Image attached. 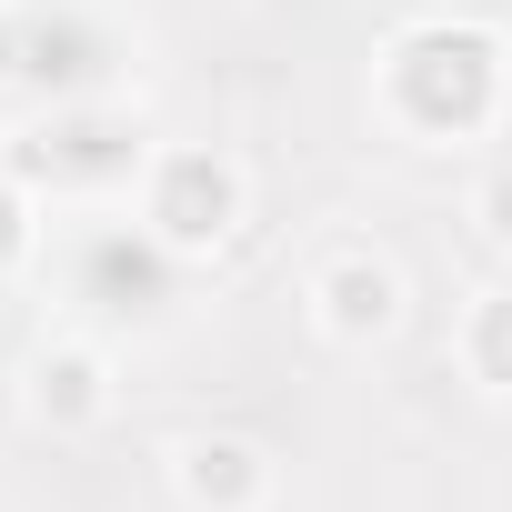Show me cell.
I'll use <instances>...</instances> for the list:
<instances>
[{
	"label": "cell",
	"mask_w": 512,
	"mask_h": 512,
	"mask_svg": "<svg viewBox=\"0 0 512 512\" xmlns=\"http://www.w3.org/2000/svg\"><path fill=\"white\" fill-rule=\"evenodd\" d=\"M31 241H41L31 181H11V171H0V272H11V262H31Z\"/></svg>",
	"instance_id": "cell-7"
},
{
	"label": "cell",
	"mask_w": 512,
	"mask_h": 512,
	"mask_svg": "<svg viewBox=\"0 0 512 512\" xmlns=\"http://www.w3.org/2000/svg\"><path fill=\"white\" fill-rule=\"evenodd\" d=\"M171 492L191 512H262L272 502V452L241 442V432H191L171 452Z\"/></svg>",
	"instance_id": "cell-4"
},
{
	"label": "cell",
	"mask_w": 512,
	"mask_h": 512,
	"mask_svg": "<svg viewBox=\"0 0 512 512\" xmlns=\"http://www.w3.org/2000/svg\"><path fill=\"white\" fill-rule=\"evenodd\" d=\"M502 101H512V61L472 21H422L382 51V111L412 141H472L502 121Z\"/></svg>",
	"instance_id": "cell-1"
},
{
	"label": "cell",
	"mask_w": 512,
	"mask_h": 512,
	"mask_svg": "<svg viewBox=\"0 0 512 512\" xmlns=\"http://www.w3.org/2000/svg\"><path fill=\"white\" fill-rule=\"evenodd\" d=\"M452 352H462V372H472V382H482L492 402H512V282L472 292V312H462Z\"/></svg>",
	"instance_id": "cell-6"
},
{
	"label": "cell",
	"mask_w": 512,
	"mask_h": 512,
	"mask_svg": "<svg viewBox=\"0 0 512 512\" xmlns=\"http://www.w3.org/2000/svg\"><path fill=\"white\" fill-rule=\"evenodd\" d=\"M241 211H251V181L211 141H171L151 161V181H141V231H151V251H171V262H211V251L241 231Z\"/></svg>",
	"instance_id": "cell-2"
},
{
	"label": "cell",
	"mask_w": 512,
	"mask_h": 512,
	"mask_svg": "<svg viewBox=\"0 0 512 512\" xmlns=\"http://www.w3.org/2000/svg\"><path fill=\"white\" fill-rule=\"evenodd\" d=\"M472 231H482L492 251H512V171H482V181H472Z\"/></svg>",
	"instance_id": "cell-8"
},
{
	"label": "cell",
	"mask_w": 512,
	"mask_h": 512,
	"mask_svg": "<svg viewBox=\"0 0 512 512\" xmlns=\"http://www.w3.org/2000/svg\"><path fill=\"white\" fill-rule=\"evenodd\" d=\"M21 71V21H11V0H0V81Z\"/></svg>",
	"instance_id": "cell-9"
},
{
	"label": "cell",
	"mask_w": 512,
	"mask_h": 512,
	"mask_svg": "<svg viewBox=\"0 0 512 512\" xmlns=\"http://www.w3.org/2000/svg\"><path fill=\"white\" fill-rule=\"evenodd\" d=\"M312 322H322V342H342V352L382 342V332L402 322V272L382 262V251H332V262L312 272Z\"/></svg>",
	"instance_id": "cell-3"
},
{
	"label": "cell",
	"mask_w": 512,
	"mask_h": 512,
	"mask_svg": "<svg viewBox=\"0 0 512 512\" xmlns=\"http://www.w3.org/2000/svg\"><path fill=\"white\" fill-rule=\"evenodd\" d=\"M21 402H31L51 432H91V422L111 412V362H101L91 342H41L31 372H21Z\"/></svg>",
	"instance_id": "cell-5"
}]
</instances>
